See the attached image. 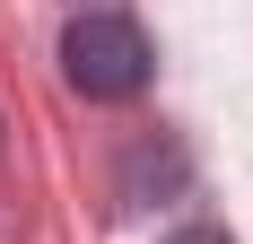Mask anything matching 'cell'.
Returning a JSON list of instances; mask_svg holds the SVG:
<instances>
[{"label": "cell", "instance_id": "2", "mask_svg": "<svg viewBox=\"0 0 253 244\" xmlns=\"http://www.w3.org/2000/svg\"><path fill=\"white\" fill-rule=\"evenodd\" d=\"M166 244H236V236H218V227H183V236H166Z\"/></svg>", "mask_w": 253, "mask_h": 244}, {"label": "cell", "instance_id": "1", "mask_svg": "<svg viewBox=\"0 0 253 244\" xmlns=\"http://www.w3.org/2000/svg\"><path fill=\"white\" fill-rule=\"evenodd\" d=\"M149 70H157V52L140 35V18H123V9H79L61 26V79L87 105H131L149 87Z\"/></svg>", "mask_w": 253, "mask_h": 244}]
</instances>
